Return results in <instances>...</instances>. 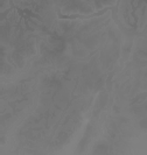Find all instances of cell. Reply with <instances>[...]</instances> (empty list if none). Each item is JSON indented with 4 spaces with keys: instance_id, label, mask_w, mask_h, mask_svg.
Returning <instances> with one entry per match:
<instances>
[{
    "instance_id": "1",
    "label": "cell",
    "mask_w": 147,
    "mask_h": 155,
    "mask_svg": "<svg viewBox=\"0 0 147 155\" xmlns=\"http://www.w3.org/2000/svg\"><path fill=\"white\" fill-rule=\"evenodd\" d=\"M115 0H57V5L64 14H88L113 4Z\"/></svg>"
}]
</instances>
